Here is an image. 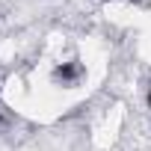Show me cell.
<instances>
[{
  "mask_svg": "<svg viewBox=\"0 0 151 151\" xmlns=\"http://www.w3.org/2000/svg\"><path fill=\"white\" fill-rule=\"evenodd\" d=\"M80 74H83V68H80L77 62H62V65L53 68V83L71 86V83H77V80H80Z\"/></svg>",
  "mask_w": 151,
  "mask_h": 151,
  "instance_id": "cell-1",
  "label": "cell"
},
{
  "mask_svg": "<svg viewBox=\"0 0 151 151\" xmlns=\"http://www.w3.org/2000/svg\"><path fill=\"white\" fill-rule=\"evenodd\" d=\"M148 110H151V95H148Z\"/></svg>",
  "mask_w": 151,
  "mask_h": 151,
  "instance_id": "cell-2",
  "label": "cell"
},
{
  "mask_svg": "<svg viewBox=\"0 0 151 151\" xmlns=\"http://www.w3.org/2000/svg\"><path fill=\"white\" fill-rule=\"evenodd\" d=\"M104 3H110V0H104Z\"/></svg>",
  "mask_w": 151,
  "mask_h": 151,
  "instance_id": "cell-3",
  "label": "cell"
}]
</instances>
